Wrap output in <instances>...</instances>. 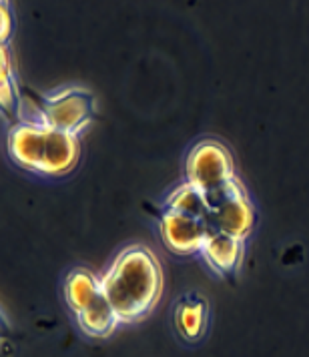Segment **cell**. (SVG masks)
I'll use <instances>...</instances> for the list:
<instances>
[{"label":"cell","mask_w":309,"mask_h":357,"mask_svg":"<svg viewBox=\"0 0 309 357\" xmlns=\"http://www.w3.org/2000/svg\"><path fill=\"white\" fill-rule=\"evenodd\" d=\"M98 293H103V283L89 269H75L65 279L66 303L75 313L86 307Z\"/></svg>","instance_id":"obj_10"},{"label":"cell","mask_w":309,"mask_h":357,"mask_svg":"<svg viewBox=\"0 0 309 357\" xmlns=\"http://www.w3.org/2000/svg\"><path fill=\"white\" fill-rule=\"evenodd\" d=\"M100 283L121 324H135L159 303L163 271L151 249L145 245H129L114 257Z\"/></svg>","instance_id":"obj_1"},{"label":"cell","mask_w":309,"mask_h":357,"mask_svg":"<svg viewBox=\"0 0 309 357\" xmlns=\"http://www.w3.org/2000/svg\"><path fill=\"white\" fill-rule=\"evenodd\" d=\"M161 235L165 245L179 255H193L201 251L209 235V223L205 217L193 213L165 207L161 213Z\"/></svg>","instance_id":"obj_6"},{"label":"cell","mask_w":309,"mask_h":357,"mask_svg":"<svg viewBox=\"0 0 309 357\" xmlns=\"http://www.w3.org/2000/svg\"><path fill=\"white\" fill-rule=\"evenodd\" d=\"M6 145L10 159L18 167L49 177L70 173L81 159L79 137L45 123H20L10 129Z\"/></svg>","instance_id":"obj_2"},{"label":"cell","mask_w":309,"mask_h":357,"mask_svg":"<svg viewBox=\"0 0 309 357\" xmlns=\"http://www.w3.org/2000/svg\"><path fill=\"white\" fill-rule=\"evenodd\" d=\"M75 315H77L79 327L91 337H109L116 329V325L121 324V319L105 291L98 293L86 307Z\"/></svg>","instance_id":"obj_9"},{"label":"cell","mask_w":309,"mask_h":357,"mask_svg":"<svg viewBox=\"0 0 309 357\" xmlns=\"http://www.w3.org/2000/svg\"><path fill=\"white\" fill-rule=\"evenodd\" d=\"M43 123L68 135H79L95 114V98L89 91L68 86L43 97Z\"/></svg>","instance_id":"obj_5"},{"label":"cell","mask_w":309,"mask_h":357,"mask_svg":"<svg viewBox=\"0 0 309 357\" xmlns=\"http://www.w3.org/2000/svg\"><path fill=\"white\" fill-rule=\"evenodd\" d=\"M2 18H4V24H2V26H4V29H2V40H6V36H8V20H6V18H8V8H6V6L2 8Z\"/></svg>","instance_id":"obj_11"},{"label":"cell","mask_w":309,"mask_h":357,"mask_svg":"<svg viewBox=\"0 0 309 357\" xmlns=\"http://www.w3.org/2000/svg\"><path fill=\"white\" fill-rule=\"evenodd\" d=\"M201 255L217 275H233L243 259V241L221 231H209Z\"/></svg>","instance_id":"obj_7"},{"label":"cell","mask_w":309,"mask_h":357,"mask_svg":"<svg viewBox=\"0 0 309 357\" xmlns=\"http://www.w3.org/2000/svg\"><path fill=\"white\" fill-rule=\"evenodd\" d=\"M209 305L199 293L183 295L175 307V327L185 341H199L207 331Z\"/></svg>","instance_id":"obj_8"},{"label":"cell","mask_w":309,"mask_h":357,"mask_svg":"<svg viewBox=\"0 0 309 357\" xmlns=\"http://www.w3.org/2000/svg\"><path fill=\"white\" fill-rule=\"evenodd\" d=\"M235 181L233 157L227 146L217 141L197 143L187 157V183L203 195L213 193Z\"/></svg>","instance_id":"obj_4"},{"label":"cell","mask_w":309,"mask_h":357,"mask_svg":"<svg viewBox=\"0 0 309 357\" xmlns=\"http://www.w3.org/2000/svg\"><path fill=\"white\" fill-rule=\"evenodd\" d=\"M205 205L207 223L211 231L227 233L241 241L251 233L255 223V211L237 178L213 193H207Z\"/></svg>","instance_id":"obj_3"}]
</instances>
